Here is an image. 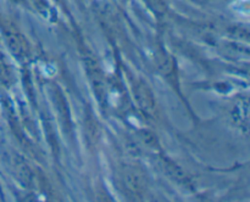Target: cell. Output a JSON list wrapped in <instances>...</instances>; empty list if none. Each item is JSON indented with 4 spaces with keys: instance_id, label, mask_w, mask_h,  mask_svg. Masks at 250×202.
I'll return each instance as SVG.
<instances>
[{
    "instance_id": "6da1fadb",
    "label": "cell",
    "mask_w": 250,
    "mask_h": 202,
    "mask_svg": "<svg viewBox=\"0 0 250 202\" xmlns=\"http://www.w3.org/2000/svg\"><path fill=\"white\" fill-rule=\"evenodd\" d=\"M122 183L125 187L132 194H141L146 189L148 178L141 167L134 165H127L122 168Z\"/></svg>"
},
{
    "instance_id": "7a4b0ae2",
    "label": "cell",
    "mask_w": 250,
    "mask_h": 202,
    "mask_svg": "<svg viewBox=\"0 0 250 202\" xmlns=\"http://www.w3.org/2000/svg\"><path fill=\"white\" fill-rule=\"evenodd\" d=\"M134 100L137 106L146 114L154 116L156 112V101L153 94V90L144 82H138L133 87Z\"/></svg>"
},
{
    "instance_id": "3957f363",
    "label": "cell",
    "mask_w": 250,
    "mask_h": 202,
    "mask_svg": "<svg viewBox=\"0 0 250 202\" xmlns=\"http://www.w3.org/2000/svg\"><path fill=\"white\" fill-rule=\"evenodd\" d=\"M4 36L10 51L17 57H23L28 54V43L19 31L11 26H4Z\"/></svg>"
},
{
    "instance_id": "277c9868",
    "label": "cell",
    "mask_w": 250,
    "mask_h": 202,
    "mask_svg": "<svg viewBox=\"0 0 250 202\" xmlns=\"http://www.w3.org/2000/svg\"><path fill=\"white\" fill-rule=\"evenodd\" d=\"M85 70H87L88 78L90 79V83H92L98 97L105 96L104 74H103L102 70L98 66V63L95 62V60H93V58L85 60Z\"/></svg>"
},
{
    "instance_id": "5b68a950",
    "label": "cell",
    "mask_w": 250,
    "mask_h": 202,
    "mask_svg": "<svg viewBox=\"0 0 250 202\" xmlns=\"http://www.w3.org/2000/svg\"><path fill=\"white\" fill-rule=\"evenodd\" d=\"M160 165H161V169L165 172V174L168 175L171 179L175 180L176 183L183 185V186H187V185L190 184L189 178H188V175L186 174L185 170H183L181 167H178L173 161L168 160V158L166 157H161Z\"/></svg>"
},
{
    "instance_id": "8992f818",
    "label": "cell",
    "mask_w": 250,
    "mask_h": 202,
    "mask_svg": "<svg viewBox=\"0 0 250 202\" xmlns=\"http://www.w3.org/2000/svg\"><path fill=\"white\" fill-rule=\"evenodd\" d=\"M155 63H156V68H158V71L161 73V74L167 75L172 73L173 60L171 57H168L167 55L160 54V55L156 56Z\"/></svg>"
},
{
    "instance_id": "52a82bcc",
    "label": "cell",
    "mask_w": 250,
    "mask_h": 202,
    "mask_svg": "<svg viewBox=\"0 0 250 202\" xmlns=\"http://www.w3.org/2000/svg\"><path fill=\"white\" fill-rule=\"evenodd\" d=\"M14 82V74L10 68L9 63L5 61L4 56L0 54V83L5 85H9Z\"/></svg>"
},
{
    "instance_id": "ba28073f",
    "label": "cell",
    "mask_w": 250,
    "mask_h": 202,
    "mask_svg": "<svg viewBox=\"0 0 250 202\" xmlns=\"http://www.w3.org/2000/svg\"><path fill=\"white\" fill-rule=\"evenodd\" d=\"M146 4L148 5L149 9L154 12V14L159 15V16H163L167 12V2L166 0H144Z\"/></svg>"
},
{
    "instance_id": "9c48e42d",
    "label": "cell",
    "mask_w": 250,
    "mask_h": 202,
    "mask_svg": "<svg viewBox=\"0 0 250 202\" xmlns=\"http://www.w3.org/2000/svg\"><path fill=\"white\" fill-rule=\"evenodd\" d=\"M138 140L143 144L146 147L154 148L158 146V140H156V136L154 135L151 131L149 130H142L138 133Z\"/></svg>"
},
{
    "instance_id": "30bf717a",
    "label": "cell",
    "mask_w": 250,
    "mask_h": 202,
    "mask_svg": "<svg viewBox=\"0 0 250 202\" xmlns=\"http://www.w3.org/2000/svg\"><path fill=\"white\" fill-rule=\"evenodd\" d=\"M14 2H17V4H21V2H23L24 0H12Z\"/></svg>"
}]
</instances>
